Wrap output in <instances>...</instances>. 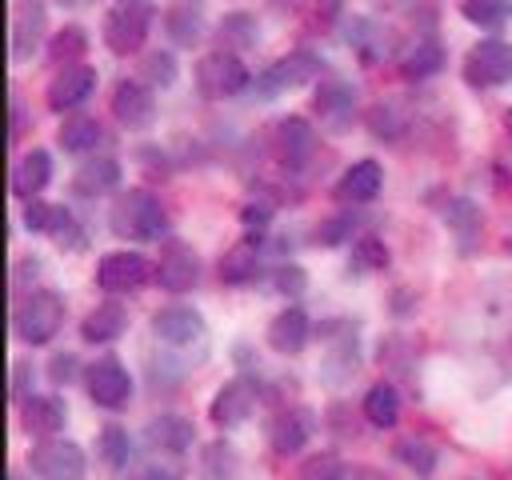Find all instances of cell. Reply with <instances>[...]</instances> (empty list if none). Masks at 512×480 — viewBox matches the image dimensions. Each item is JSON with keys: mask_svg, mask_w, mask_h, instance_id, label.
Instances as JSON below:
<instances>
[{"mask_svg": "<svg viewBox=\"0 0 512 480\" xmlns=\"http://www.w3.org/2000/svg\"><path fill=\"white\" fill-rule=\"evenodd\" d=\"M52 216H56V204L28 200V208H24V228H28V232H48V228H52Z\"/></svg>", "mask_w": 512, "mask_h": 480, "instance_id": "cell-45", "label": "cell"}, {"mask_svg": "<svg viewBox=\"0 0 512 480\" xmlns=\"http://www.w3.org/2000/svg\"><path fill=\"white\" fill-rule=\"evenodd\" d=\"M256 272H260V248H256L252 236L232 244L220 260V280L224 284H248V280H256Z\"/></svg>", "mask_w": 512, "mask_h": 480, "instance_id": "cell-28", "label": "cell"}, {"mask_svg": "<svg viewBox=\"0 0 512 480\" xmlns=\"http://www.w3.org/2000/svg\"><path fill=\"white\" fill-rule=\"evenodd\" d=\"M308 436H312V420H308V412H280V416L272 420L268 444H272L276 456H292V452H300V448L308 444Z\"/></svg>", "mask_w": 512, "mask_h": 480, "instance_id": "cell-25", "label": "cell"}, {"mask_svg": "<svg viewBox=\"0 0 512 480\" xmlns=\"http://www.w3.org/2000/svg\"><path fill=\"white\" fill-rule=\"evenodd\" d=\"M152 332L164 344H176L180 348V344H192V340L204 336V316L196 308H188V304H168V308H160L152 316Z\"/></svg>", "mask_w": 512, "mask_h": 480, "instance_id": "cell-13", "label": "cell"}, {"mask_svg": "<svg viewBox=\"0 0 512 480\" xmlns=\"http://www.w3.org/2000/svg\"><path fill=\"white\" fill-rule=\"evenodd\" d=\"M508 124H512V112H508Z\"/></svg>", "mask_w": 512, "mask_h": 480, "instance_id": "cell-51", "label": "cell"}, {"mask_svg": "<svg viewBox=\"0 0 512 480\" xmlns=\"http://www.w3.org/2000/svg\"><path fill=\"white\" fill-rule=\"evenodd\" d=\"M272 284H276V292H284V296H300V292L308 288V272H304L300 264H284V268H276Z\"/></svg>", "mask_w": 512, "mask_h": 480, "instance_id": "cell-44", "label": "cell"}, {"mask_svg": "<svg viewBox=\"0 0 512 480\" xmlns=\"http://www.w3.org/2000/svg\"><path fill=\"white\" fill-rule=\"evenodd\" d=\"M388 264V248H384V240H376V236H360L356 244H352V268L356 272H376V268H384Z\"/></svg>", "mask_w": 512, "mask_h": 480, "instance_id": "cell-39", "label": "cell"}, {"mask_svg": "<svg viewBox=\"0 0 512 480\" xmlns=\"http://www.w3.org/2000/svg\"><path fill=\"white\" fill-rule=\"evenodd\" d=\"M28 464L44 480H84V472H88L84 448L72 444V440H44V444H36Z\"/></svg>", "mask_w": 512, "mask_h": 480, "instance_id": "cell-8", "label": "cell"}, {"mask_svg": "<svg viewBox=\"0 0 512 480\" xmlns=\"http://www.w3.org/2000/svg\"><path fill=\"white\" fill-rule=\"evenodd\" d=\"M320 68H324V60H320L316 52L296 48V52L280 56L276 64H268V68L252 80V92H256L260 100H276L280 92H288V88H300V84L316 80V76H320Z\"/></svg>", "mask_w": 512, "mask_h": 480, "instance_id": "cell-3", "label": "cell"}, {"mask_svg": "<svg viewBox=\"0 0 512 480\" xmlns=\"http://www.w3.org/2000/svg\"><path fill=\"white\" fill-rule=\"evenodd\" d=\"M68 420V408L60 396H28L20 404V424L32 432V436H56Z\"/></svg>", "mask_w": 512, "mask_h": 480, "instance_id": "cell-21", "label": "cell"}, {"mask_svg": "<svg viewBox=\"0 0 512 480\" xmlns=\"http://www.w3.org/2000/svg\"><path fill=\"white\" fill-rule=\"evenodd\" d=\"M112 116L124 128H152V120H156V96H152V88L140 84V80H120L112 88Z\"/></svg>", "mask_w": 512, "mask_h": 480, "instance_id": "cell-10", "label": "cell"}, {"mask_svg": "<svg viewBox=\"0 0 512 480\" xmlns=\"http://www.w3.org/2000/svg\"><path fill=\"white\" fill-rule=\"evenodd\" d=\"M232 472H236L232 448H228L224 440L208 444V448H204V476H208V480H232Z\"/></svg>", "mask_w": 512, "mask_h": 480, "instance_id": "cell-40", "label": "cell"}, {"mask_svg": "<svg viewBox=\"0 0 512 480\" xmlns=\"http://www.w3.org/2000/svg\"><path fill=\"white\" fill-rule=\"evenodd\" d=\"M144 440H148V448H156V452H188L192 440H196V428H192V420L180 416V412H160V416H152V420L144 424Z\"/></svg>", "mask_w": 512, "mask_h": 480, "instance_id": "cell-15", "label": "cell"}, {"mask_svg": "<svg viewBox=\"0 0 512 480\" xmlns=\"http://www.w3.org/2000/svg\"><path fill=\"white\" fill-rule=\"evenodd\" d=\"M272 140H276V152H280V160H284L288 168H300V164L312 156L316 132L308 128V120H304V116H284V120H276V128H272Z\"/></svg>", "mask_w": 512, "mask_h": 480, "instance_id": "cell-17", "label": "cell"}, {"mask_svg": "<svg viewBox=\"0 0 512 480\" xmlns=\"http://www.w3.org/2000/svg\"><path fill=\"white\" fill-rule=\"evenodd\" d=\"M352 228H356V220H352L348 212H340V216H328V220L316 228V240H320V244H340V240L352 236Z\"/></svg>", "mask_w": 512, "mask_h": 480, "instance_id": "cell-43", "label": "cell"}, {"mask_svg": "<svg viewBox=\"0 0 512 480\" xmlns=\"http://www.w3.org/2000/svg\"><path fill=\"white\" fill-rule=\"evenodd\" d=\"M188 4H192V0H188Z\"/></svg>", "mask_w": 512, "mask_h": 480, "instance_id": "cell-53", "label": "cell"}, {"mask_svg": "<svg viewBox=\"0 0 512 480\" xmlns=\"http://www.w3.org/2000/svg\"><path fill=\"white\" fill-rule=\"evenodd\" d=\"M100 456H104L108 468H124L128 456H132V440H128V432L116 428V424H108V428L100 432Z\"/></svg>", "mask_w": 512, "mask_h": 480, "instance_id": "cell-38", "label": "cell"}, {"mask_svg": "<svg viewBox=\"0 0 512 480\" xmlns=\"http://www.w3.org/2000/svg\"><path fill=\"white\" fill-rule=\"evenodd\" d=\"M20 136H24V108L12 104V140H20Z\"/></svg>", "mask_w": 512, "mask_h": 480, "instance_id": "cell-48", "label": "cell"}, {"mask_svg": "<svg viewBox=\"0 0 512 480\" xmlns=\"http://www.w3.org/2000/svg\"><path fill=\"white\" fill-rule=\"evenodd\" d=\"M108 224L124 240H160L168 228V212L148 188H124L108 208Z\"/></svg>", "mask_w": 512, "mask_h": 480, "instance_id": "cell-1", "label": "cell"}, {"mask_svg": "<svg viewBox=\"0 0 512 480\" xmlns=\"http://www.w3.org/2000/svg\"><path fill=\"white\" fill-rule=\"evenodd\" d=\"M164 32L176 48H196L204 40V12L192 4H176L164 12Z\"/></svg>", "mask_w": 512, "mask_h": 480, "instance_id": "cell-26", "label": "cell"}, {"mask_svg": "<svg viewBox=\"0 0 512 480\" xmlns=\"http://www.w3.org/2000/svg\"><path fill=\"white\" fill-rule=\"evenodd\" d=\"M440 64H444V48L436 44V40H416L412 48H404V56H400V72L408 76V80H424V76H436L440 72Z\"/></svg>", "mask_w": 512, "mask_h": 480, "instance_id": "cell-30", "label": "cell"}, {"mask_svg": "<svg viewBox=\"0 0 512 480\" xmlns=\"http://www.w3.org/2000/svg\"><path fill=\"white\" fill-rule=\"evenodd\" d=\"M84 52H88V32H84L80 24H64V28L52 36V44H48V60L60 64V68L80 64Z\"/></svg>", "mask_w": 512, "mask_h": 480, "instance_id": "cell-33", "label": "cell"}, {"mask_svg": "<svg viewBox=\"0 0 512 480\" xmlns=\"http://www.w3.org/2000/svg\"><path fill=\"white\" fill-rule=\"evenodd\" d=\"M308 332H312L308 316L300 308H284V312H276L268 320V348L280 352V356H296V352H304Z\"/></svg>", "mask_w": 512, "mask_h": 480, "instance_id": "cell-19", "label": "cell"}, {"mask_svg": "<svg viewBox=\"0 0 512 480\" xmlns=\"http://www.w3.org/2000/svg\"><path fill=\"white\" fill-rule=\"evenodd\" d=\"M48 376H52V384H72L80 376V360L72 352H56L48 360Z\"/></svg>", "mask_w": 512, "mask_h": 480, "instance_id": "cell-46", "label": "cell"}, {"mask_svg": "<svg viewBox=\"0 0 512 480\" xmlns=\"http://www.w3.org/2000/svg\"><path fill=\"white\" fill-rule=\"evenodd\" d=\"M120 188V160L116 156H96L84 160L72 176V192L76 196H100V192H116Z\"/></svg>", "mask_w": 512, "mask_h": 480, "instance_id": "cell-22", "label": "cell"}, {"mask_svg": "<svg viewBox=\"0 0 512 480\" xmlns=\"http://www.w3.org/2000/svg\"><path fill=\"white\" fill-rule=\"evenodd\" d=\"M148 28H152V4L144 0H128V4H116L108 16H104V44L108 52L116 56H132L140 52V44L148 40Z\"/></svg>", "mask_w": 512, "mask_h": 480, "instance_id": "cell-4", "label": "cell"}, {"mask_svg": "<svg viewBox=\"0 0 512 480\" xmlns=\"http://www.w3.org/2000/svg\"><path fill=\"white\" fill-rule=\"evenodd\" d=\"M196 84H200V92H204L208 100H228V96H240L244 88H252V76H248V68L240 64L236 52L216 48V52L200 56V64H196Z\"/></svg>", "mask_w": 512, "mask_h": 480, "instance_id": "cell-5", "label": "cell"}, {"mask_svg": "<svg viewBox=\"0 0 512 480\" xmlns=\"http://www.w3.org/2000/svg\"><path fill=\"white\" fill-rule=\"evenodd\" d=\"M148 280V260L140 252H108L96 264V284L104 292H132Z\"/></svg>", "mask_w": 512, "mask_h": 480, "instance_id": "cell-12", "label": "cell"}, {"mask_svg": "<svg viewBox=\"0 0 512 480\" xmlns=\"http://www.w3.org/2000/svg\"><path fill=\"white\" fill-rule=\"evenodd\" d=\"M92 92H96V68H92V64L56 68V76L48 80V108H52V112H72V108H80Z\"/></svg>", "mask_w": 512, "mask_h": 480, "instance_id": "cell-9", "label": "cell"}, {"mask_svg": "<svg viewBox=\"0 0 512 480\" xmlns=\"http://www.w3.org/2000/svg\"><path fill=\"white\" fill-rule=\"evenodd\" d=\"M120 4H128V0H120Z\"/></svg>", "mask_w": 512, "mask_h": 480, "instance_id": "cell-52", "label": "cell"}, {"mask_svg": "<svg viewBox=\"0 0 512 480\" xmlns=\"http://www.w3.org/2000/svg\"><path fill=\"white\" fill-rule=\"evenodd\" d=\"M460 16L484 32H500L512 20V0H464Z\"/></svg>", "mask_w": 512, "mask_h": 480, "instance_id": "cell-32", "label": "cell"}, {"mask_svg": "<svg viewBox=\"0 0 512 480\" xmlns=\"http://www.w3.org/2000/svg\"><path fill=\"white\" fill-rule=\"evenodd\" d=\"M104 140V128L96 120H68L60 128V148L64 152H92Z\"/></svg>", "mask_w": 512, "mask_h": 480, "instance_id": "cell-34", "label": "cell"}, {"mask_svg": "<svg viewBox=\"0 0 512 480\" xmlns=\"http://www.w3.org/2000/svg\"><path fill=\"white\" fill-rule=\"evenodd\" d=\"M396 456H400L416 476H432V468H436V448H432L428 440H416V436L400 440V444H396Z\"/></svg>", "mask_w": 512, "mask_h": 480, "instance_id": "cell-36", "label": "cell"}, {"mask_svg": "<svg viewBox=\"0 0 512 480\" xmlns=\"http://www.w3.org/2000/svg\"><path fill=\"white\" fill-rule=\"evenodd\" d=\"M60 4H84V0H60Z\"/></svg>", "mask_w": 512, "mask_h": 480, "instance_id": "cell-50", "label": "cell"}, {"mask_svg": "<svg viewBox=\"0 0 512 480\" xmlns=\"http://www.w3.org/2000/svg\"><path fill=\"white\" fill-rule=\"evenodd\" d=\"M124 328H128V308L116 304V300L96 304V308L80 320V336H84L88 344H112L116 336H124Z\"/></svg>", "mask_w": 512, "mask_h": 480, "instance_id": "cell-24", "label": "cell"}, {"mask_svg": "<svg viewBox=\"0 0 512 480\" xmlns=\"http://www.w3.org/2000/svg\"><path fill=\"white\" fill-rule=\"evenodd\" d=\"M464 84L468 88H500L512 84V44L480 40L464 56Z\"/></svg>", "mask_w": 512, "mask_h": 480, "instance_id": "cell-6", "label": "cell"}, {"mask_svg": "<svg viewBox=\"0 0 512 480\" xmlns=\"http://www.w3.org/2000/svg\"><path fill=\"white\" fill-rule=\"evenodd\" d=\"M136 480H176V476L172 472H160V468H144Z\"/></svg>", "mask_w": 512, "mask_h": 480, "instance_id": "cell-49", "label": "cell"}, {"mask_svg": "<svg viewBox=\"0 0 512 480\" xmlns=\"http://www.w3.org/2000/svg\"><path fill=\"white\" fill-rule=\"evenodd\" d=\"M444 220H448V232L456 236V248H460V252H472L476 240H480V208H476L472 200L456 196V200H448Z\"/></svg>", "mask_w": 512, "mask_h": 480, "instance_id": "cell-27", "label": "cell"}, {"mask_svg": "<svg viewBox=\"0 0 512 480\" xmlns=\"http://www.w3.org/2000/svg\"><path fill=\"white\" fill-rule=\"evenodd\" d=\"M300 480H348V468L332 452H324V456H312L300 464Z\"/></svg>", "mask_w": 512, "mask_h": 480, "instance_id": "cell-41", "label": "cell"}, {"mask_svg": "<svg viewBox=\"0 0 512 480\" xmlns=\"http://www.w3.org/2000/svg\"><path fill=\"white\" fill-rule=\"evenodd\" d=\"M384 184V168L376 160H356L340 180H336V196L348 204H368Z\"/></svg>", "mask_w": 512, "mask_h": 480, "instance_id": "cell-23", "label": "cell"}, {"mask_svg": "<svg viewBox=\"0 0 512 480\" xmlns=\"http://www.w3.org/2000/svg\"><path fill=\"white\" fill-rule=\"evenodd\" d=\"M84 388H88V396H92L100 408H112V412L132 400V376H128V368H124L120 360H112V356H100L96 364L84 368Z\"/></svg>", "mask_w": 512, "mask_h": 480, "instance_id": "cell-7", "label": "cell"}, {"mask_svg": "<svg viewBox=\"0 0 512 480\" xmlns=\"http://www.w3.org/2000/svg\"><path fill=\"white\" fill-rule=\"evenodd\" d=\"M52 180V156L44 148H32L16 160L12 168V196L20 200H36V192H44V184Z\"/></svg>", "mask_w": 512, "mask_h": 480, "instance_id": "cell-20", "label": "cell"}, {"mask_svg": "<svg viewBox=\"0 0 512 480\" xmlns=\"http://www.w3.org/2000/svg\"><path fill=\"white\" fill-rule=\"evenodd\" d=\"M176 56L172 52H148L144 56V64H140V76H144V84L148 88H168V84H176Z\"/></svg>", "mask_w": 512, "mask_h": 480, "instance_id": "cell-35", "label": "cell"}, {"mask_svg": "<svg viewBox=\"0 0 512 480\" xmlns=\"http://www.w3.org/2000/svg\"><path fill=\"white\" fill-rule=\"evenodd\" d=\"M252 408H256V388H252L248 380H228V384L212 396L208 416H212L220 428H236V424H244V420L252 416Z\"/></svg>", "mask_w": 512, "mask_h": 480, "instance_id": "cell-14", "label": "cell"}, {"mask_svg": "<svg viewBox=\"0 0 512 480\" xmlns=\"http://www.w3.org/2000/svg\"><path fill=\"white\" fill-rule=\"evenodd\" d=\"M216 28H220L224 52H244V48H256V40H260V24L252 12H224Z\"/></svg>", "mask_w": 512, "mask_h": 480, "instance_id": "cell-29", "label": "cell"}, {"mask_svg": "<svg viewBox=\"0 0 512 480\" xmlns=\"http://www.w3.org/2000/svg\"><path fill=\"white\" fill-rule=\"evenodd\" d=\"M44 4L40 0H20L12 12V60H28L40 40H44Z\"/></svg>", "mask_w": 512, "mask_h": 480, "instance_id": "cell-16", "label": "cell"}, {"mask_svg": "<svg viewBox=\"0 0 512 480\" xmlns=\"http://www.w3.org/2000/svg\"><path fill=\"white\" fill-rule=\"evenodd\" d=\"M60 324H64V300L56 292H48V288L24 296L16 304V312H12V332L24 344H48L60 332Z\"/></svg>", "mask_w": 512, "mask_h": 480, "instance_id": "cell-2", "label": "cell"}, {"mask_svg": "<svg viewBox=\"0 0 512 480\" xmlns=\"http://www.w3.org/2000/svg\"><path fill=\"white\" fill-rule=\"evenodd\" d=\"M240 224H244L248 236H264L268 224H272V208H268L264 200H252V204L240 208Z\"/></svg>", "mask_w": 512, "mask_h": 480, "instance_id": "cell-42", "label": "cell"}, {"mask_svg": "<svg viewBox=\"0 0 512 480\" xmlns=\"http://www.w3.org/2000/svg\"><path fill=\"white\" fill-rule=\"evenodd\" d=\"M28 380H32V364H28V360H16V364H12V388H8L12 400H20V404L28 400Z\"/></svg>", "mask_w": 512, "mask_h": 480, "instance_id": "cell-47", "label": "cell"}, {"mask_svg": "<svg viewBox=\"0 0 512 480\" xmlns=\"http://www.w3.org/2000/svg\"><path fill=\"white\" fill-rule=\"evenodd\" d=\"M316 112L332 132H344V124L356 112V88L348 80H324L316 92Z\"/></svg>", "mask_w": 512, "mask_h": 480, "instance_id": "cell-18", "label": "cell"}, {"mask_svg": "<svg viewBox=\"0 0 512 480\" xmlns=\"http://www.w3.org/2000/svg\"><path fill=\"white\" fill-rule=\"evenodd\" d=\"M200 276V260L192 252V244L184 240H168L164 252H160V264H156V284L164 292H188Z\"/></svg>", "mask_w": 512, "mask_h": 480, "instance_id": "cell-11", "label": "cell"}, {"mask_svg": "<svg viewBox=\"0 0 512 480\" xmlns=\"http://www.w3.org/2000/svg\"><path fill=\"white\" fill-rule=\"evenodd\" d=\"M364 420L376 424V428H392L400 420V392L392 384H384V380L372 384L364 392Z\"/></svg>", "mask_w": 512, "mask_h": 480, "instance_id": "cell-31", "label": "cell"}, {"mask_svg": "<svg viewBox=\"0 0 512 480\" xmlns=\"http://www.w3.org/2000/svg\"><path fill=\"white\" fill-rule=\"evenodd\" d=\"M48 236H52L64 252H80V248H84V228H80V224H76V216H72L68 208H60V204H56V216H52Z\"/></svg>", "mask_w": 512, "mask_h": 480, "instance_id": "cell-37", "label": "cell"}]
</instances>
